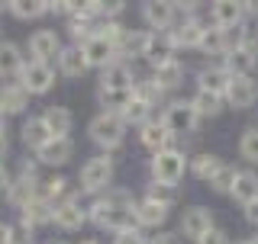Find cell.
<instances>
[{"mask_svg": "<svg viewBox=\"0 0 258 244\" xmlns=\"http://www.w3.org/2000/svg\"><path fill=\"white\" fill-rule=\"evenodd\" d=\"M91 218L97 228H110V231H129V228H139L136 222V206L133 196L126 190H107V196L97 199L91 206Z\"/></svg>", "mask_w": 258, "mask_h": 244, "instance_id": "obj_1", "label": "cell"}, {"mask_svg": "<svg viewBox=\"0 0 258 244\" xmlns=\"http://www.w3.org/2000/svg\"><path fill=\"white\" fill-rule=\"evenodd\" d=\"M87 132H91V142L113 151V148H119L123 138H126V122H123V116H116V112H100V116L91 119Z\"/></svg>", "mask_w": 258, "mask_h": 244, "instance_id": "obj_2", "label": "cell"}, {"mask_svg": "<svg viewBox=\"0 0 258 244\" xmlns=\"http://www.w3.org/2000/svg\"><path fill=\"white\" fill-rule=\"evenodd\" d=\"M184 170H187V158H184L181 151H161L152 158V180H155L158 186H174L181 183V177H184Z\"/></svg>", "mask_w": 258, "mask_h": 244, "instance_id": "obj_3", "label": "cell"}, {"mask_svg": "<svg viewBox=\"0 0 258 244\" xmlns=\"http://www.w3.org/2000/svg\"><path fill=\"white\" fill-rule=\"evenodd\" d=\"M42 196V190H39V180H36V167L29 164H23V170H20V177L16 180H10V190H7V199H10V206L13 209H26L32 199H39Z\"/></svg>", "mask_w": 258, "mask_h": 244, "instance_id": "obj_4", "label": "cell"}, {"mask_svg": "<svg viewBox=\"0 0 258 244\" xmlns=\"http://www.w3.org/2000/svg\"><path fill=\"white\" fill-rule=\"evenodd\" d=\"M197 122H200V112H197V106H194L190 100H177L171 106H165V112H161V126H165L171 135L194 132Z\"/></svg>", "mask_w": 258, "mask_h": 244, "instance_id": "obj_5", "label": "cell"}, {"mask_svg": "<svg viewBox=\"0 0 258 244\" xmlns=\"http://www.w3.org/2000/svg\"><path fill=\"white\" fill-rule=\"evenodd\" d=\"M110 183H113V158H107V154L91 158L84 167H81V190L84 193L110 190Z\"/></svg>", "mask_w": 258, "mask_h": 244, "instance_id": "obj_6", "label": "cell"}, {"mask_svg": "<svg viewBox=\"0 0 258 244\" xmlns=\"http://www.w3.org/2000/svg\"><path fill=\"white\" fill-rule=\"evenodd\" d=\"M20 84L26 87V93H48L55 84V71L45 61H26V68L20 71Z\"/></svg>", "mask_w": 258, "mask_h": 244, "instance_id": "obj_7", "label": "cell"}, {"mask_svg": "<svg viewBox=\"0 0 258 244\" xmlns=\"http://www.w3.org/2000/svg\"><path fill=\"white\" fill-rule=\"evenodd\" d=\"M29 55H32V61H45L48 58H58L61 55V39H58V32L55 29H36L29 36Z\"/></svg>", "mask_w": 258, "mask_h": 244, "instance_id": "obj_8", "label": "cell"}, {"mask_svg": "<svg viewBox=\"0 0 258 244\" xmlns=\"http://www.w3.org/2000/svg\"><path fill=\"white\" fill-rule=\"evenodd\" d=\"M52 222L58 225L61 231H78L81 225L87 222V209L81 206L78 196H68V199L55 202V218H52Z\"/></svg>", "mask_w": 258, "mask_h": 244, "instance_id": "obj_9", "label": "cell"}, {"mask_svg": "<svg viewBox=\"0 0 258 244\" xmlns=\"http://www.w3.org/2000/svg\"><path fill=\"white\" fill-rule=\"evenodd\" d=\"M81 48H84V55H87V64H97V68H107V64L119 61V48L113 42H107L100 32H94Z\"/></svg>", "mask_w": 258, "mask_h": 244, "instance_id": "obj_10", "label": "cell"}, {"mask_svg": "<svg viewBox=\"0 0 258 244\" xmlns=\"http://www.w3.org/2000/svg\"><path fill=\"white\" fill-rule=\"evenodd\" d=\"M100 87H107V90H136L133 68H129L126 61L107 64V68H103V74H100Z\"/></svg>", "mask_w": 258, "mask_h": 244, "instance_id": "obj_11", "label": "cell"}, {"mask_svg": "<svg viewBox=\"0 0 258 244\" xmlns=\"http://www.w3.org/2000/svg\"><path fill=\"white\" fill-rule=\"evenodd\" d=\"M207 231H213V215H210V209H204V206L187 209V212H184V218H181V234H187V238L200 241Z\"/></svg>", "mask_w": 258, "mask_h": 244, "instance_id": "obj_12", "label": "cell"}, {"mask_svg": "<svg viewBox=\"0 0 258 244\" xmlns=\"http://www.w3.org/2000/svg\"><path fill=\"white\" fill-rule=\"evenodd\" d=\"M210 20H213L216 29H236L245 20V4H232V0H220L210 10Z\"/></svg>", "mask_w": 258, "mask_h": 244, "instance_id": "obj_13", "label": "cell"}, {"mask_svg": "<svg viewBox=\"0 0 258 244\" xmlns=\"http://www.w3.org/2000/svg\"><path fill=\"white\" fill-rule=\"evenodd\" d=\"M174 16H177L174 4H165V0H149V4H142V20L149 23L152 29H158V32H165L168 26H171Z\"/></svg>", "mask_w": 258, "mask_h": 244, "instance_id": "obj_14", "label": "cell"}, {"mask_svg": "<svg viewBox=\"0 0 258 244\" xmlns=\"http://www.w3.org/2000/svg\"><path fill=\"white\" fill-rule=\"evenodd\" d=\"M71 154H75L71 138H52L42 151H36V161H39V164H48V167H61V164L71 161Z\"/></svg>", "mask_w": 258, "mask_h": 244, "instance_id": "obj_15", "label": "cell"}, {"mask_svg": "<svg viewBox=\"0 0 258 244\" xmlns=\"http://www.w3.org/2000/svg\"><path fill=\"white\" fill-rule=\"evenodd\" d=\"M204 23L197 20V16H187V20L181 23V26H177L174 32H168V36H171V42H174V48H200V42H204Z\"/></svg>", "mask_w": 258, "mask_h": 244, "instance_id": "obj_16", "label": "cell"}, {"mask_svg": "<svg viewBox=\"0 0 258 244\" xmlns=\"http://www.w3.org/2000/svg\"><path fill=\"white\" fill-rule=\"evenodd\" d=\"M52 132H48V126H45V119L42 116H29L26 122H23V142H26V148L32 151H42L48 142H52Z\"/></svg>", "mask_w": 258, "mask_h": 244, "instance_id": "obj_17", "label": "cell"}, {"mask_svg": "<svg viewBox=\"0 0 258 244\" xmlns=\"http://www.w3.org/2000/svg\"><path fill=\"white\" fill-rule=\"evenodd\" d=\"M142 145H145L149 151H155V154L174 151V135L168 132L161 122H149V126H142Z\"/></svg>", "mask_w": 258, "mask_h": 244, "instance_id": "obj_18", "label": "cell"}, {"mask_svg": "<svg viewBox=\"0 0 258 244\" xmlns=\"http://www.w3.org/2000/svg\"><path fill=\"white\" fill-rule=\"evenodd\" d=\"M229 103L236 109H248L252 103L258 100V84L252 77H232V84H229Z\"/></svg>", "mask_w": 258, "mask_h": 244, "instance_id": "obj_19", "label": "cell"}, {"mask_svg": "<svg viewBox=\"0 0 258 244\" xmlns=\"http://www.w3.org/2000/svg\"><path fill=\"white\" fill-rule=\"evenodd\" d=\"M87 68H91V64H87V55H84V48H81V45L61 48V55H58V71H61L64 77H81Z\"/></svg>", "mask_w": 258, "mask_h": 244, "instance_id": "obj_20", "label": "cell"}, {"mask_svg": "<svg viewBox=\"0 0 258 244\" xmlns=\"http://www.w3.org/2000/svg\"><path fill=\"white\" fill-rule=\"evenodd\" d=\"M20 215H23V228H26V231H32L36 225H45V222H52V218H55V206H52V202H48L45 196H39V199H32L29 206L20 212Z\"/></svg>", "mask_w": 258, "mask_h": 244, "instance_id": "obj_21", "label": "cell"}, {"mask_svg": "<svg viewBox=\"0 0 258 244\" xmlns=\"http://www.w3.org/2000/svg\"><path fill=\"white\" fill-rule=\"evenodd\" d=\"M200 90H207V93H216V96H223V93H229V84H232V74L226 68H204L200 71Z\"/></svg>", "mask_w": 258, "mask_h": 244, "instance_id": "obj_22", "label": "cell"}, {"mask_svg": "<svg viewBox=\"0 0 258 244\" xmlns=\"http://www.w3.org/2000/svg\"><path fill=\"white\" fill-rule=\"evenodd\" d=\"M29 106V93L23 84H4L0 87V109L10 116V112H23Z\"/></svg>", "mask_w": 258, "mask_h": 244, "instance_id": "obj_23", "label": "cell"}, {"mask_svg": "<svg viewBox=\"0 0 258 244\" xmlns=\"http://www.w3.org/2000/svg\"><path fill=\"white\" fill-rule=\"evenodd\" d=\"M229 196L236 202H242V206H252V202L258 199V174H252V170H239L236 186H232Z\"/></svg>", "mask_w": 258, "mask_h": 244, "instance_id": "obj_24", "label": "cell"}, {"mask_svg": "<svg viewBox=\"0 0 258 244\" xmlns=\"http://www.w3.org/2000/svg\"><path fill=\"white\" fill-rule=\"evenodd\" d=\"M136 100V90H107V87H100L97 90V103L100 106H107L103 112H116V116H123L126 106Z\"/></svg>", "mask_w": 258, "mask_h": 244, "instance_id": "obj_25", "label": "cell"}, {"mask_svg": "<svg viewBox=\"0 0 258 244\" xmlns=\"http://www.w3.org/2000/svg\"><path fill=\"white\" fill-rule=\"evenodd\" d=\"M258 61V52H252V48H236V52L226 55V71H229L232 77H248V71L255 68Z\"/></svg>", "mask_w": 258, "mask_h": 244, "instance_id": "obj_26", "label": "cell"}, {"mask_svg": "<svg viewBox=\"0 0 258 244\" xmlns=\"http://www.w3.org/2000/svg\"><path fill=\"white\" fill-rule=\"evenodd\" d=\"M165 218H168V206H161V202H152V199L136 202V222H139V225L158 228V225H165Z\"/></svg>", "mask_w": 258, "mask_h": 244, "instance_id": "obj_27", "label": "cell"}, {"mask_svg": "<svg viewBox=\"0 0 258 244\" xmlns=\"http://www.w3.org/2000/svg\"><path fill=\"white\" fill-rule=\"evenodd\" d=\"M23 68H26V61H23V55H20V45L0 42V77H13V74H20Z\"/></svg>", "mask_w": 258, "mask_h": 244, "instance_id": "obj_28", "label": "cell"}, {"mask_svg": "<svg viewBox=\"0 0 258 244\" xmlns=\"http://www.w3.org/2000/svg\"><path fill=\"white\" fill-rule=\"evenodd\" d=\"M152 45V32H126L123 45H119V55L123 58H145Z\"/></svg>", "mask_w": 258, "mask_h": 244, "instance_id": "obj_29", "label": "cell"}, {"mask_svg": "<svg viewBox=\"0 0 258 244\" xmlns=\"http://www.w3.org/2000/svg\"><path fill=\"white\" fill-rule=\"evenodd\" d=\"M42 119H45L48 132H52L55 138H68V132H71V112L64 106H48L42 112Z\"/></svg>", "mask_w": 258, "mask_h": 244, "instance_id": "obj_30", "label": "cell"}, {"mask_svg": "<svg viewBox=\"0 0 258 244\" xmlns=\"http://www.w3.org/2000/svg\"><path fill=\"white\" fill-rule=\"evenodd\" d=\"M174 42H171V36L168 32H161V36H152V45H149V58L155 68H161V64H168V61H174Z\"/></svg>", "mask_w": 258, "mask_h": 244, "instance_id": "obj_31", "label": "cell"}, {"mask_svg": "<svg viewBox=\"0 0 258 244\" xmlns=\"http://www.w3.org/2000/svg\"><path fill=\"white\" fill-rule=\"evenodd\" d=\"M155 84L161 87V90H171V87H177L184 80V68H181V61H168V64H161V68H155Z\"/></svg>", "mask_w": 258, "mask_h": 244, "instance_id": "obj_32", "label": "cell"}, {"mask_svg": "<svg viewBox=\"0 0 258 244\" xmlns=\"http://www.w3.org/2000/svg\"><path fill=\"white\" fill-rule=\"evenodd\" d=\"M52 7L45 4V0H13L10 4V13L16 20H39V16H45Z\"/></svg>", "mask_w": 258, "mask_h": 244, "instance_id": "obj_33", "label": "cell"}, {"mask_svg": "<svg viewBox=\"0 0 258 244\" xmlns=\"http://www.w3.org/2000/svg\"><path fill=\"white\" fill-rule=\"evenodd\" d=\"M220 167H223V161L216 158V154H197V158H194V164H190L194 177H200V180H213Z\"/></svg>", "mask_w": 258, "mask_h": 244, "instance_id": "obj_34", "label": "cell"}, {"mask_svg": "<svg viewBox=\"0 0 258 244\" xmlns=\"http://www.w3.org/2000/svg\"><path fill=\"white\" fill-rule=\"evenodd\" d=\"M239 154L245 161H252V164H258V126H248L245 132H242V138H239Z\"/></svg>", "mask_w": 258, "mask_h": 244, "instance_id": "obj_35", "label": "cell"}, {"mask_svg": "<svg viewBox=\"0 0 258 244\" xmlns=\"http://www.w3.org/2000/svg\"><path fill=\"white\" fill-rule=\"evenodd\" d=\"M194 106H197L200 116H216V112L223 109V96H216V93H207V90H197V96H194Z\"/></svg>", "mask_w": 258, "mask_h": 244, "instance_id": "obj_36", "label": "cell"}, {"mask_svg": "<svg viewBox=\"0 0 258 244\" xmlns=\"http://www.w3.org/2000/svg\"><path fill=\"white\" fill-rule=\"evenodd\" d=\"M149 109H152L149 103H142L139 96H136V100L126 106V112H123V122L126 126H149Z\"/></svg>", "mask_w": 258, "mask_h": 244, "instance_id": "obj_37", "label": "cell"}, {"mask_svg": "<svg viewBox=\"0 0 258 244\" xmlns=\"http://www.w3.org/2000/svg\"><path fill=\"white\" fill-rule=\"evenodd\" d=\"M236 177H239L236 167H232V164H223L220 170H216V177L210 180V186H213L216 193H232V186H236Z\"/></svg>", "mask_w": 258, "mask_h": 244, "instance_id": "obj_38", "label": "cell"}, {"mask_svg": "<svg viewBox=\"0 0 258 244\" xmlns=\"http://www.w3.org/2000/svg\"><path fill=\"white\" fill-rule=\"evenodd\" d=\"M200 52H207V55H226V36H223V29H207L204 32V42H200Z\"/></svg>", "mask_w": 258, "mask_h": 244, "instance_id": "obj_39", "label": "cell"}, {"mask_svg": "<svg viewBox=\"0 0 258 244\" xmlns=\"http://www.w3.org/2000/svg\"><path fill=\"white\" fill-rule=\"evenodd\" d=\"M64 190H68V180H64V177H52V180H45V186H42V196L55 206V199L61 202Z\"/></svg>", "mask_w": 258, "mask_h": 244, "instance_id": "obj_40", "label": "cell"}, {"mask_svg": "<svg viewBox=\"0 0 258 244\" xmlns=\"http://www.w3.org/2000/svg\"><path fill=\"white\" fill-rule=\"evenodd\" d=\"M136 96H139L142 103H149V106H155V103L161 100V87L155 84V80H149V84H136Z\"/></svg>", "mask_w": 258, "mask_h": 244, "instance_id": "obj_41", "label": "cell"}, {"mask_svg": "<svg viewBox=\"0 0 258 244\" xmlns=\"http://www.w3.org/2000/svg\"><path fill=\"white\" fill-rule=\"evenodd\" d=\"M145 199L161 202V206H171L174 193H171V186H158V183H152V186H149V193H145Z\"/></svg>", "mask_w": 258, "mask_h": 244, "instance_id": "obj_42", "label": "cell"}, {"mask_svg": "<svg viewBox=\"0 0 258 244\" xmlns=\"http://www.w3.org/2000/svg\"><path fill=\"white\" fill-rule=\"evenodd\" d=\"M113 244H149V241H145V234L139 228H129V231H119L113 238Z\"/></svg>", "mask_w": 258, "mask_h": 244, "instance_id": "obj_43", "label": "cell"}, {"mask_svg": "<svg viewBox=\"0 0 258 244\" xmlns=\"http://www.w3.org/2000/svg\"><path fill=\"white\" fill-rule=\"evenodd\" d=\"M197 244H226V234H223L220 228H213V231H207Z\"/></svg>", "mask_w": 258, "mask_h": 244, "instance_id": "obj_44", "label": "cell"}, {"mask_svg": "<svg viewBox=\"0 0 258 244\" xmlns=\"http://www.w3.org/2000/svg\"><path fill=\"white\" fill-rule=\"evenodd\" d=\"M0 244H16V238H13V228L7 222H0Z\"/></svg>", "mask_w": 258, "mask_h": 244, "instance_id": "obj_45", "label": "cell"}, {"mask_svg": "<svg viewBox=\"0 0 258 244\" xmlns=\"http://www.w3.org/2000/svg\"><path fill=\"white\" fill-rule=\"evenodd\" d=\"M245 218H248V225H255V228H258V199L252 202V206H245Z\"/></svg>", "mask_w": 258, "mask_h": 244, "instance_id": "obj_46", "label": "cell"}, {"mask_svg": "<svg viewBox=\"0 0 258 244\" xmlns=\"http://www.w3.org/2000/svg\"><path fill=\"white\" fill-rule=\"evenodd\" d=\"M7 190H10V177H7L4 164H0V193H7Z\"/></svg>", "mask_w": 258, "mask_h": 244, "instance_id": "obj_47", "label": "cell"}, {"mask_svg": "<svg viewBox=\"0 0 258 244\" xmlns=\"http://www.w3.org/2000/svg\"><path fill=\"white\" fill-rule=\"evenodd\" d=\"M7 151H10V142H7V132H4V135H0V164H4Z\"/></svg>", "mask_w": 258, "mask_h": 244, "instance_id": "obj_48", "label": "cell"}, {"mask_svg": "<svg viewBox=\"0 0 258 244\" xmlns=\"http://www.w3.org/2000/svg\"><path fill=\"white\" fill-rule=\"evenodd\" d=\"M149 244H174V238H171V234H155Z\"/></svg>", "mask_w": 258, "mask_h": 244, "instance_id": "obj_49", "label": "cell"}, {"mask_svg": "<svg viewBox=\"0 0 258 244\" xmlns=\"http://www.w3.org/2000/svg\"><path fill=\"white\" fill-rule=\"evenodd\" d=\"M245 13L248 16H258V4H245Z\"/></svg>", "mask_w": 258, "mask_h": 244, "instance_id": "obj_50", "label": "cell"}, {"mask_svg": "<svg viewBox=\"0 0 258 244\" xmlns=\"http://www.w3.org/2000/svg\"><path fill=\"white\" fill-rule=\"evenodd\" d=\"M4 129H7V112L0 109V135H4Z\"/></svg>", "mask_w": 258, "mask_h": 244, "instance_id": "obj_51", "label": "cell"}, {"mask_svg": "<svg viewBox=\"0 0 258 244\" xmlns=\"http://www.w3.org/2000/svg\"><path fill=\"white\" fill-rule=\"evenodd\" d=\"M248 244H258V238H252V241H248Z\"/></svg>", "mask_w": 258, "mask_h": 244, "instance_id": "obj_52", "label": "cell"}, {"mask_svg": "<svg viewBox=\"0 0 258 244\" xmlns=\"http://www.w3.org/2000/svg\"><path fill=\"white\" fill-rule=\"evenodd\" d=\"M84 244H97V241H84Z\"/></svg>", "mask_w": 258, "mask_h": 244, "instance_id": "obj_53", "label": "cell"}, {"mask_svg": "<svg viewBox=\"0 0 258 244\" xmlns=\"http://www.w3.org/2000/svg\"><path fill=\"white\" fill-rule=\"evenodd\" d=\"M245 244H248V241H245Z\"/></svg>", "mask_w": 258, "mask_h": 244, "instance_id": "obj_54", "label": "cell"}]
</instances>
